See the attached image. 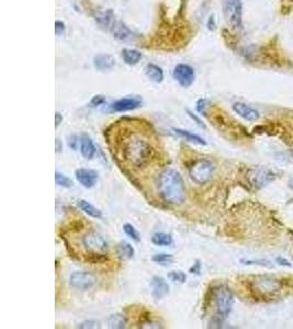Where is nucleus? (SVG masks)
I'll use <instances>...</instances> for the list:
<instances>
[{"mask_svg":"<svg viewBox=\"0 0 293 329\" xmlns=\"http://www.w3.org/2000/svg\"><path fill=\"white\" fill-rule=\"evenodd\" d=\"M157 190L165 202L180 205L185 202L186 187L183 176L172 168L163 170L157 180Z\"/></svg>","mask_w":293,"mask_h":329,"instance_id":"obj_1","label":"nucleus"},{"mask_svg":"<svg viewBox=\"0 0 293 329\" xmlns=\"http://www.w3.org/2000/svg\"><path fill=\"white\" fill-rule=\"evenodd\" d=\"M123 157L135 168H144L152 162L155 151L149 144L138 136H131L123 144Z\"/></svg>","mask_w":293,"mask_h":329,"instance_id":"obj_2","label":"nucleus"},{"mask_svg":"<svg viewBox=\"0 0 293 329\" xmlns=\"http://www.w3.org/2000/svg\"><path fill=\"white\" fill-rule=\"evenodd\" d=\"M251 294L257 299H270L281 292L283 283L279 278L270 275L254 276L248 281Z\"/></svg>","mask_w":293,"mask_h":329,"instance_id":"obj_3","label":"nucleus"},{"mask_svg":"<svg viewBox=\"0 0 293 329\" xmlns=\"http://www.w3.org/2000/svg\"><path fill=\"white\" fill-rule=\"evenodd\" d=\"M213 301H214L217 315L225 319L231 314L234 305L233 292L227 286L221 285L213 290Z\"/></svg>","mask_w":293,"mask_h":329,"instance_id":"obj_4","label":"nucleus"},{"mask_svg":"<svg viewBox=\"0 0 293 329\" xmlns=\"http://www.w3.org/2000/svg\"><path fill=\"white\" fill-rule=\"evenodd\" d=\"M216 171V166L209 159H198L189 169L190 178L198 184H204L211 180Z\"/></svg>","mask_w":293,"mask_h":329,"instance_id":"obj_5","label":"nucleus"},{"mask_svg":"<svg viewBox=\"0 0 293 329\" xmlns=\"http://www.w3.org/2000/svg\"><path fill=\"white\" fill-rule=\"evenodd\" d=\"M223 14L227 25L233 30H240L243 26L242 0H224Z\"/></svg>","mask_w":293,"mask_h":329,"instance_id":"obj_6","label":"nucleus"},{"mask_svg":"<svg viewBox=\"0 0 293 329\" xmlns=\"http://www.w3.org/2000/svg\"><path fill=\"white\" fill-rule=\"evenodd\" d=\"M247 177L252 187L261 189L271 183L276 179V175L272 170L268 169L266 167H256L251 168L248 171Z\"/></svg>","mask_w":293,"mask_h":329,"instance_id":"obj_7","label":"nucleus"},{"mask_svg":"<svg viewBox=\"0 0 293 329\" xmlns=\"http://www.w3.org/2000/svg\"><path fill=\"white\" fill-rule=\"evenodd\" d=\"M97 284V278L91 272L75 271L69 277V285L81 291L90 290Z\"/></svg>","mask_w":293,"mask_h":329,"instance_id":"obj_8","label":"nucleus"},{"mask_svg":"<svg viewBox=\"0 0 293 329\" xmlns=\"http://www.w3.org/2000/svg\"><path fill=\"white\" fill-rule=\"evenodd\" d=\"M82 242L86 249L90 253H105L108 249V243L106 239L94 231L86 234Z\"/></svg>","mask_w":293,"mask_h":329,"instance_id":"obj_9","label":"nucleus"},{"mask_svg":"<svg viewBox=\"0 0 293 329\" xmlns=\"http://www.w3.org/2000/svg\"><path fill=\"white\" fill-rule=\"evenodd\" d=\"M172 76L181 87L188 88L193 84L196 73L191 66L187 65V64H179V65H177L175 69H173Z\"/></svg>","mask_w":293,"mask_h":329,"instance_id":"obj_10","label":"nucleus"},{"mask_svg":"<svg viewBox=\"0 0 293 329\" xmlns=\"http://www.w3.org/2000/svg\"><path fill=\"white\" fill-rule=\"evenodd\" d=\"M140 107H142V99L140 97H125L114 101L109 109L111 112L122 113V112L139 109Z\"/></svg>","mask_w":293,"mask_h":329,"instance_id":"obj_11","label":"nucleus"},{"mask_svg":"<svg viewBox=\"0 0 293 329\" xmlns=\"http://www.w3.org/2000/svg\"><path fill=\"white\" fill-rule=\"evenodd\" d=\"M75 176L77 181L86 189L93 188L99 179L98 172L93 169H88V168H79L76 170Z\"/></svg>","mask_w":293,"mask_h":329,"instance_id":"obj_12","label":"nucleus"},{"mask_svg":"<svg viewBox=\"0 0 293 329\" xmlns=\"http://www.w3.org/2000/svg\"><path fill=\"white\" fill-rule=\"evenodd\" d=\"M232 108L237 115H240L241 118L249 122L257 121L260 117L259 112L256 109H254L244 102H235L232 106Z\"/></svg>","mask_w":293,"mask_h":329,"instance_id":"obj_13","label":"nucleus"},{"mask_svg":"<svg viewBox=\"0 0 293 329\" xmlns=\"http://www.w3.org/2000/svg\"><path fill=\"white\" fill-rule=\"evenodd\" d=\"M150 286H152V296L155 301L163 300L169 293V285L162 277H153L150 281Z\"/></svg>","mask_w":293,"mask_h":329,"instance_id":"obj_14","label":"nucleus"},{"mask_svg":"<svg viewBox=\"0 0 293 329\" xmlns=\"http://www.w3.org/2000/svg\"><path fill=\"white\" fill-rule=\"evenodd\" d=\"M79 150H81L82 156L86 159H92L96 155V145L88 134H82L79 138Z\"/></svg>","mask_w":293,"mask_h":329,"instance_id":"obj_15","label":"nucleus"},{"mask_svg":"<svg viewBox=\"0 0 293 329\" xmlns=\"http://www.w3.org/2000/svg\"><path fill=\"white\" fill-rule=\"evenodd\" d=\"M112 34L119 41H129L133 38L132 31L122 22H114L112 25Z\"/></svg>","mask_w":293,"mask_h":329,"instance_id":"obj_16","label":"nucleus"},{"mask_svg":"<svg viewBox=\"0 0 293 329\" xmlns=\"http://www.w3.org/2000/svg\"><path fill=\"white\" fill-rule=\"evenodd\" d=\"M115 65V60L111 55L101 54L93 59V66L99 70L111 69Z\"/></svg>","mask_w":293,"mask_h":329,"instance_id":"obj_17","label":"nucleus"},{"mask_svg":"<svg viewBox=\"0 0 293 329\" xmlns=\"http://www.w3.org/2000/svg\"><path fill=\"white\" fill-rule=\"evenodd\" d=\"M172 131L175 132L178 136H180V138L185 139L190 143H193V144H197V145H202V146L207 145V142H205L203 138L188 130H183V128H172Z\"/></svg>","mask_w":293,"mask_h":329,"instance_id":"obj_18","label":"nucleus"},{"mask_svg":"<svg viewBox=\"0 0 293 329\" xmlns=\"http://www.w3.org/2000/svg\"><path fill=\"white\" fill-rule=\"evenodd\" d=\"M78 206L85 214L90 216V218H93V219H101L102 218V213L99 208L94 206L93 204H91L90 202L87 201V200H83V199L78 200Z\"/></svg>","mask_w":293,"mask_h":329,"instance_id":"obj_19","label":"nucleus"},{"mask_svg":"<svg viewBox=\"0 0 293 329\" xmlns=\"http://www.w3.org/2000/svg\"><path fill=\"white\" fill-rule=\"evenodd\" d=\"M145 75L149 80L157 84L162 83L164 79V73L162 68L158 67L157 65H154V64H148L145 67Z\"/></svg>","mask_w":293,"mask_h":329,"instance_id":"obj_20","label":"nucleus"},{"mask_svg":"<svg viewBox=\"0 0 293 329\" xmlns=\"http://www.w3.org/2000/svg\"><path fill=\"white\" fill-rule=\"evenodd\" d=\"M116 253L122 259H132L135 256V249L128 242H120L116 245Z\"/></svg>","mask_w":293,"mask_h":329,"instance_id":"obj_21","label":"nucleus"},{"mask_svg":"<svg viewBox=\"0 0 293 329\" xmlns=\"http://www.w3.org/2000/svg\"><path fill=\"white\" fill-rule=\"evenodd\" d=\"M152 243L160 247H168L173 243V239L170 234L160 231V233H155V234L152 236Z\"/></svg>","mask_w":293,"mask_h":329,"instance_id":"obj_22","label":"nucleus"},{"mask_svg":"<svg viewBox=\"0 0 293 329\" xmlns=\"http://www.w3.org/2000/svg\"><path fill=\"white\" fill-rule=\"evenodd\" d=\"M126 318L120 313H115L108 318V327L111 329H123L126 327Z\"/></svg>","mask_w":293,"mask_h":329,"instance_id":"obj_23","label":"nucleus"},{"mask_svg":"<svg viewBox=\"0 0 293 329\" xmlns=\"http://www.w3.org/2000/svg\"><path fill=\"white\" fill-rule=\"evenodd\" d=\"M122 57L128 65L133 66V65H136V64L141 61L142 54L136 50L125 49L122 51Z\"/></svg>","mask_w":293,"mask_h":329,"instance_id":"obj_24","label":"nucleus"},{"mask_svg":"<svg viewBox=\"0 0 293 329\" xmlns=\"http://www.w3.org/2000/svg\"><path fill=\"white\" fill-rule=\"evenodd\" d=\"M152 260L160 264V266H169L173 262V256L170 254H165V253H161V254H156L152 257Z\"/></svg>","mask_w":293,"mask_h":329,"instance_id":"obj_25","label":"nucleus"},{"mask_svg":"<svg viewBox=\"0 0 293 329\" xmlns=\"http://www.w3.org/2000/svg\"><path fill=\"white\" fill-rule=\"evenodd\" d=\"M96 20L102 27H110L113 23V13H112V11H110V10L99 12L96 15Z\"/></svg>","mask_w":293,"mask_h":329,"instance_id":"obj_26","label":"nucleus"},{"mask_svg":"<svg viewBox=\"0 0 293 329\" xmlns=\"http://www.w3.org/2000/svg\"><path fill=\"white\" fill-rule=\"evenodd\" d=\"M55 182H56L58 187H62V188L69 189V188L74 187L73 180L68 178L67 176H65L64 173H61V172L55 173Z\"/></svg>","mask_w":293,"mask_h":329,"instance_id":"obj_27","label":"nucleus"},{"mask_svg":"<svg viewBox=\"0 0 293 329\" xmlns=\"http://www.w3.org/2000/svg\"><path fill=\"white\" fill-rule=\"evenodd\" d=\"M168 279L173 283H178V284H184L187 281V276L185 272L176 270V271H170L168 274Z\"/></svg>","mask_w":293,"mask_h":329,"instance_id":"obj_28","label":"nucleus"},{"mask_svg":"<svg viewBox=\"0 0 293 329\" xmlns=\"http://www.w3.org/2000/svg\"><path fill=\"white\" fill-rule=\"evenodd\" d=\"M123 230H124V233H125L126 235H128L131 239L134 240V242L139 243L140 240H141V236H140V234H139L138 229H136L135 227H134V226L132 225V224L125 223L124 225H123Z\"/></svg>","mask_w":293,"mask_h":329,"instance_id":"obj_29","label":"nucleus"},{"mask_svg":"<svg viewBox=\"0 0 293 329\" xmlns=\"http://www.w3.org/2000/svg\"><path fill=\"white\" fill-rule=\"evenodd\" d=\"M241 262L245 264V266H260L264 268H272V263L266 259H258V260L241 259Z\"/></svg>","mask_w":293,"mask_h":329,"instance_id":"obj_30","label":"nucleus"},{"mask_svg":"<svg viewBox=\"0 0 293 329\" xmlns=\"http://www.w3.org/2000/svg\"><path fill=\"white\" fill-rule=\"evenodd\" d=\"M77 328H82V329H87V328H100V323L97 322V320H86V322H83L77 326Z\"/></svg>","mask_w":293,"mask_h":329,"instance_id":"obj_31","label":"nucleus"},{"mask_svg":"<svg viewBox=\"0 0 293 329\" xmlns=\"http://www.w3.org/2000/svg\"><path fill=\"white\" fill-rule=\"evenodd\" d=\"M207 107H208V100L207 99H200L198 100L197 102V111L199 112V113L205 115L207 114Z\"/></svg>","mask_w":293,"mask_h":329,"instance_id":"obj_32","label":"nucleus"},{"mask_svg":"<svg viewBox=\"0 0 293 329\" xmlns=\"http://www.w3.org/2000/svg\"><path fill=\"white\" fill-rule=\"evenodd\" d=\"M55 33L56 35H63L65 33V23L62 21H56L55 22Z\"/></svg>","mask_w":293,"mask_h":329,"instance_id":"obj_33","label":"nucleus"},{"mask_svg":"<svg viewBox=\"0 0 293 329\" xmlns=\"http://www.w3.org/2000/svg\"><path fill=\"white\" fill-rule=\"evenodd\" d=\"M276 263L279 264V266H281V267H288V268H291V267H292L291 262H290L288 259L283 258V257H281V256L277 257V258H276Z\"/></svg>","mask_w":293,"mask_h":329,"instance_id":"obj_34","label":"nucleus"},{"mask_svg":"<svg viewBox=\"0 0 293 329\" xmlns=\"http://www.w3.org/2000/svg\"><path fill=\"white\" fill-rule=\"evenodd\" d=\"M105 98L102 97V95H94V97L91 99L90 101V104L92 107H98V106H101L102 103H105Z\"/></svg>","mask_w":293,"mask_h":329,"instance_id":"obj_35","label":"nucleus"},{"mask_svg":"<svg viewBox=\"0 0 293 329\" xmlns=\"http://www.w3.org/2000/svg\"><path fill=\"white\" fill-rule=\"evenodd\" d=\"M190 274H192V275H197V276H199L200 275V272H201V263L199 260H197L194 263H193V266L190 268Z\"/></svg>","mask_w":293,"mask_h":329,"instance_id":"obj_36","label":"nucleus"},{"mask_svg":"<svg viewBox=\"0 0 293 329\" xmlns=\"http://www.w3.org/2000/svg\"><path fill=\"white\" fill-rule=\"evenodd\" d=\"M188 114L190 115V117H191L193 120H194V121L198 123V124H199L200 126H202V127H205V125L203 124V122L201 121V120L199 119V118H198V117H196L193 113H192V112H190V111H188Z\"/></svg>","mask_w":293,"mask_h":329,"instance_id":"obj_37","label":"nucleus"},{"mask_svg":"<svg viewBox=\"0 0 293 329\" xmlns=\"http://www.w3.org/2000/svg\"><path fill=\"white\" fill-rule=\"evenodd\" d=\"M62 121H63V117H62V114H60L58 112H56V114H55V126L58 127V126H60V124L62 123Z\"/></svg>","mask_w":293,"mask_h":329,"instance_id":"obj_38","label":"nucleus"},{"mask_svg":"<svg viewBox=\"0 0 293 329\" xmlns=\"http://www.w3.org/2000/svg\"><path fill=\"white\" fill-rule=\"evenodd\" d=\"M62 150V144L58 140H56V152H60Z\"/></svg>","mask_w":293,"mask_h":329,"instance_id":"obj_39","label":"nucleus"},{"mask_svg":"<svg viewBox=\"0 0 293 329\" xmlns=\"http://www.w3.org/2000/svg\"><path fill=\"white\" fill-rule=\"evenodd\" d=\"M289 187H290V189L293 190V179H291V180L289 181Z\"/></svg>","mask_w":293,"mask_h":329,"instance_id":"obj_40","label":"nucleus"}]
</instances>
